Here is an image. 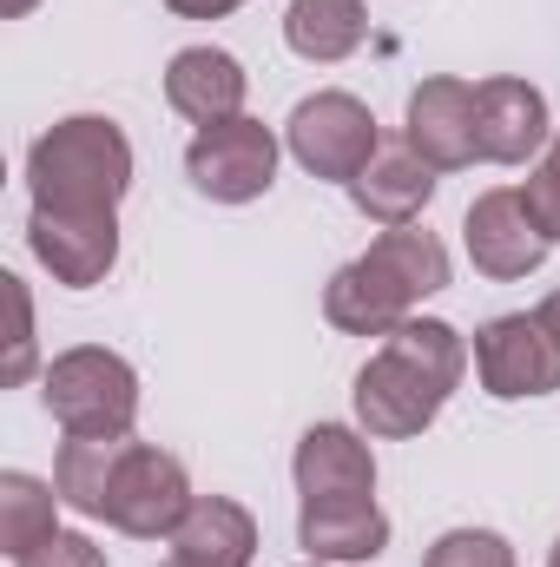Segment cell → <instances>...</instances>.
I'll return each mask as SVG.
<instances>
[{
    "instance_id": "6da1fadb",
    "label": "cell",
    "mask_w": 560,
    "mask_h": 567,
    "mask_svg": "<svg viewBox=\"0 0 560 567\" xmlns=\"http://www.w3.org/2000/svg\"><path fill=\"white\" fill-rule=\"evenodd\" d=\"M468 370V343L442 323V317H409L383 337V350L356 370V423L370 435H422L442 416V403L455 396Z\"/></svg>"
},
{
    "instance_id": "7a4b0ae2",
    "label": "cell",
    "mask_w": 560,
    "mask_h": 567,
    "mask_svg": "<svg viewBox=\"0 0 560 567\" xmlns=\"http://www.w3.org/2000/svg\"><path fill=\"white\" fill-rule=\"evenodd\" d=\"M448 290V251L435 231L416 225H390L363 258H350L330 290H323V317L350 337H390L396 323H409L422 297Z\"/></svg>"
},
{
    "instance_id": "3957f363",
    "label": "cell",
    "mask_w": 560,
    "mask_h": 567,
    "mask_svg": "<svg viewBox=\"0 0 560 567\" xmlns=\"http://www.w3.org/2000/svg\"><path fill=\"white\" fill-rule=\"evenodd\" d=\"M27 185L46 212H120V198L133 192V145L113 120L73 113L33 140Z\"/></svg>"
},
{
    "instance_id": "277c9868",
    "label": "cell",
    "mask_w": 560,
    "mask_h": 567,
    "mask_svg": "<svg viewBox=\"0 0 560 567\" xmlns=\"http://www.w3.org/2000/svg\"><path fill=\"white\" fill-rule=\"evenodd\" d=\"M40 396L53 410V423L66 435H133L139 416V377L120 350H100V343H80L66 357L46 363L40 377Z\"/></svg>"
},
{
    "instance_id": "5b68a950",
    "label": "cell",
    "mask_w": 560,
    "mask_h": 567,
    "mask_svg": "<svg viewBox=\"0 0 560 567\" xmlns=\"http://www.w3.org/2000/svg\"><path fill=\"white\" fill-rule=\"evenodd\" d=\"M283 145H290V158H297L310 178L350 185V178L383 152V133H376V113H370L356 93H317V100H303V106L283 120Z\"/></svg>"
},
{
    "instance_id": "8992f818",
    "label": "cell",
    "mask_w": 560,
    "mask_h": 567,
    "mask_svg": "<svg viewBox=\"0 0 560 567\" xmlns=\"http://www.w3.org/2000/svg\"><path fill=\"white\" fill-rule=\"evenodd\" d=\"M185 172L205 198L218 205H251L271 192L278 178V133L265 120H218V126H198V140L185 145Z\"/></svg>"
},
{
    "instance_id": "52a82bcc",
    "label": "cell",
    "mask_w": 560,
    "mask_h": 567,
    "mask_svg": "<svg viewBox=\"0 0 560 567\" xmlns=\"http://www.w3.org/2000/svg\"><path fill=\"white\" fill-rule=\"evenodd\" d=\"M191 482H185V462L178 455H165V449H152V442H133L126 449V462H120V475H113V488H106V515L100 522H113L120 535H133V542H172V528L191 515Z\"/></svg>"
},
{
    "instance_id": "ba28073f",
    "label": "cell",
    "mask_w": 560,
    "mask_h": 567,
    "mask_svg": "<svg viewBox=\"0 0 560 567\" xmlns=\"http://www.w3.org/2000/svg\"><path fill=\"white\" fill-rule=\"evenodd\" d=\"M462 245H468V258H475V271L495 284H515L528 278V271H541V258H548V231H541V218H535V205L521 198V192H481L475 205H468V218H462Z\"/></svg>"
},
{
    "instance_id": "9c48e42d",
    "label": "cell",
    "mask_w": 560,
    "mask_h": 567,
    "mask_svg": "<svg viewBox=\"0 0 560 567\" xmlns=\"http://www.w3.org/2000/svg\"><path fill=\"white\" fill-rule=\"evenodd\" d=\"M475 377L495 403L548 396L560 390V350L541 330V317H495L475 330Z\"/></svg>"
},
{
    "instance_id": "30bf717a",
    "label": "cell",
    "mask_w": 560,
    "mask_h": 567,
    "mask_svg": "<svg viewBox=\"0 0 560 567\" xmlns=\"http://www.w3.org/2000/svg\"><path fill=\"white\" fill-rule=\"evenodd\" d=\"M27 245L60 284L93 290L120 265V212H46V205H33Z\"/></svg>"
},
{
    "instance_id": "8fae6325",
    "label": "cell",
    "mask_w": 560,
    "mask_h": 567,
    "mask_svg": "<svg viewBox=\"0 0 560 567\" xmlns=\"http://www.w3.org/2000/svg\"><path fill=\"white\" fill-rule=\"evenodd\" d=\"M548 140H554V126H548L541 86L508 80V73L475 86V145H481V158H495V165H528Z\"/></svg>"
},
{
    "instance_id": "7c38bea8",
    "label": "cell",
    "mask_w": 560,
    "mask_h": 567,
    "mask_svg": "<svg viewBox=\"0 0 560 567\" xmlns=\"http://www.w3.org/2000/svg\"><path fill=\"white\" fill-rule=\"evenodd\" d=\"M403 140L416 145L435 172L475 165L481 158V145H475V86L468 80H448V73L422 80L416 93H409V133Z\"/></svg>"
},
{
    "instance_id": "4fadbf2b",
    "label": "cell",
    "mask_w": 560,
    "mask_h": 567,
    "mask_svg": "<svg viewBox=\"0 0 560 567\" xmlns=\"http://www.w3.org/2000/svg\"><path fill=\"white\" fill-rule=\"evenodd\" d=\"M297 495L303 502H370L376 495V455L356 429L317 423L297 442Z\"/></svg>"
},
{
    "instance_id": "5bb4252c",
    "label": "cell",
    "mask_w": 560,
    "mask_h": 567,
    "mask_svg": "<svg viewBox=\"0 0 560 567\" xmlns=\"http://www.w3.org/2000/svg\"><path fill=\"white\" fill-rule=\"evenodd\" d=\"M245 66L225 53V47H185V53H172V66H165V100H172V113L178 120H191V126H218V120H238L245 113Z\"/></svg>"
},
{
    "instance_id": "9a60e30c",
    "label": "cell",
    "mask_w": 560,
    "mask_h": 567,
    "mask_svg": "<svg viewBox=\"0 0 560 567\" xmlns=\"http://www.w3.org/2000/svg\"><path fill=\"white\" fill-rule=\"evenodd\" d=\"M297 548L310 561H376L390 548V515L370 502H303L297 515Z\"/></svg>"
},
{
    "instance_id": "2e32d148",
    "label": "cell",
    "mask_w": 560,
    "mask_h": 567,
    "mask_svg": "<svg viewBox=\"0 0 560 567\" xmlns=\"http://www.w3.org/2000/svg\"><path fill=\"white\" fill-rule=\"evenodd\" d=\"M350 198H356V212L376 218V225H409L422 205L435 198V165H428L409 140L383 145V152L350 178Z\"/></svg>"
},
{
    "instance_id": "e0dca14e",
    "label": "cell",
    "mask_w": 560,
    "mask_h": 567,
    "mask_svg": "<svg viewBox=\"0 0 560 567\" xmlns=\"http://www.w3.org/2000/svg\"><path fill=\"white\" fill-rule=\"evenodd\" d=\"M172 561L185 567H251L258 561V522L231 495H198L191 515L172 528Z\"/></svg>"
},
{
    "instance_id": "ac0fdd59",
    "label": "cell",
    "mask_w": 560,
    "mask_h": 567,
    "mask_svg": "<svg viewBox=\"0 0 560 567\" xmlns=\"http://www.w3.org/2000/svg\"><path fill=\"white\" fill-rule=\"evenodd\" d=\"M363 33H370L363 0H290V13H283L290 53H297V60H317V66L350 60V53L363 47Z\"/></svg>"
},
{
    "instance_id": "d6986e66",
    "label": "cell",
    "mask_w": 560,
    "mask_h": 567,
    "mask_svg": "<svg viewBox=\"0 0 560 567\" xmlns=\"http://www.w3.org/2000/svg\"><path fill=\"white\" fill-rule=\"evenodd\" d=\"M133 435H66L60 462H53V488L73 515H106V488L126 462Z\"/></svg>"
},
{
    "instance_id": "ffe728a7",
    "label": "cell",
    "mask_w": 560,
    "mask_h": 567,
    "mask_svg": "<svg viewBox=\"0 0 560 567\" xmlns=\"http://www.w3.org/2000/svg\"><path fill=\"white\" fill-rule=\"evenodd\" d=\"M53 508H60V488H53V482L7 468V475H0V548L20 561L27 548H40L46 535H60V528H53Z\"/></svg>"
},
{
    "instance_id": "44dd1931",
    "label": "cell",
    "mask_w": 560,
    "mask_h": 567,
    "mask_svg": "<svg viewBox=\"0 0 560 567\" xmlns=\"http://www.w3.org/2000/svg\"><path fill=\"white\" fill-rule=\"evenodd\" d=\"M422 567H515V548H508L495 528H448V535L422 555Z\"/></svg>"
},
{
    "instance_id": "7402d4cb",
    "label": "cell",
    "mask_w": 560,
    "mask_h": 567,
    "mask_svg": "<svg viewBox=\"0 0 560 567\" xmlns=\"http://www.w3.org/2000/svg\"><path fill=\"white\" fill-rule=\"evenodd\" d=\"M521 198L535 205L541 231H548V238H560V126H554V140H548V152H541V165H535V178L521 185Z\"/></svg>"
},
{
    "instance_id": "603a6c76",
    "label": "cell",
    "mask_w": 560,
    "mask_h": 567,
    "mask_svg": "<svg viewBox=\"0 0 560 567\" xmlns=\"http://www.w3.org/2000/svg\"><path fill=\"white\" fill-rule=\"evenodd\" d=\"M13 567H106V548H93L86 535H66V528H60V535H46L40 548H27Z\"/></svg>"
},
{
    "instance_id": "cb8c5ba5",
    "label": "cell",
    "mask_w": 560,
    "mask_h": 567,
    "mask_svg": "<svg viewBox=\"0 0 560 567\" xmlns=\"http://www.w3.org/2000/svg\"><path fill=\"white\" fill-rule=\"evenodd\" d=\"M7 284V303H13V357H7V383H27L33 370V303H27V284L20 278H0Z\"/></svg>"
},
{
    "instance_id": "d4e9b609",
    "label": "cell",
    "mask_w": 560,
    "mask_h": 567,
    "mask_svg": "<svg viewBox=\"0 0 560 567\" xmlns=\"http://www.w3.org/2000/svg\"><path fill=\"white\" fill-rule=\"evenodd\" d=\"M178 20H225L231 7H245V0H165Z\"/></svg>"
},
{
    "instance_id": "484cf974",
    "label": "cell",
    "mask_w": 560,
    "mask_h": 567,
    "mask_svg": "<svg viewBox=\"0 0 560 567\" xmlns=\"http://www.w3.org/2000/svg\"><path fill=\"white\" fill-rule=\"evenodd\" d=\"M535 317H541V330L554 337V350H560V290L548 297V303H541V310H535Z\"/></svg>"
},
{
    "instance_id": "4316f807",
    "label": "cell",
    "mask_w": 560,
    "mask_h": 567,
    "mask_svg": "<svg viewBox=\"0 0 560 567\" xmlns=\"http://www.w3.org/2000/svg\"><path fill=\"white\" fill-rule=\"evenodd\" d=\"M27 7H33V0H0V13H7V20H20Z\"/></svg>"
},
{
    "instance_id": "83f0119b",
    "label": "cell",
    "mask_w": 560,
    "mask_h": 567,
    "mask_svg": "<svg viewBox=\"0 0 560 567\" xmlns=\"http://www.w3.org/2000/svg\"><path fill=\"white\" fill-rule=\"evenodd\" d=\"M548 567H560V542H554V561H548Z\"/></svg>"
},
{
    "instance_id": "f1b7e54d",
    "label": "cell",
    "mask_w": 560,
    "mask_h": 567,
    "mask_svg": "<svg viewBox=\"0 0 560 567\" xmlns=\"http://www.w3.org/2000/svg\"><path fill=\"white\" fill-rule=\"evenodd\" d=\"M165 567H185V561H165Z\"/></svg>"
},
{
    "instance_id": "f546056e",
    "label": "cell",
    "mask_w": 560,
    "mask_h": 567,
    "mask_svg": "<svg viewBox=\"0 0 560 567\" xmlns=\"http://www.w3.org/2000/svg\"><path fill=\"white\" fill-rule=\"evenodd\" d=\"M310 567H323V561H310Z\"/></svg>"
}]
</instances>
